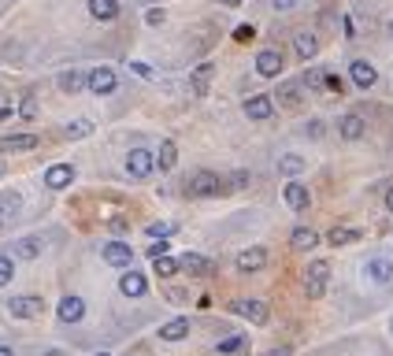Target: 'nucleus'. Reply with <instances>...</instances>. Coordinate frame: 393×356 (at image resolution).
Returning a JSON list of instances; mask_svg holds the SVG:
<instances>
[{
    "label": "nucleus",
    "mask_w": 393,
    "mask_h": 356,
    "mask_svg": "<svg viewBox=\"0 0 393 356\" xmlns=\"http://www.w3.org/2000/svg\"><path fill=\"white\" fill-rule=\"evenodd\" d=\"M326 279H331V267H326L323 260H316L312 267H308V274H304V294L308 297H323L326 294Z\"/></svg>",
    "instance_id": "obj_1"
},
{
    "label": "nucleus",
    "mask_w": 393,
    "mask_h": 356,
    "mask_svg": "<svg viewBox=\"0 0 393 356\" xmlns=\"http://www.w3.org/2000/svg\"><path fill=\"white\" fill-rule=\"evenodd\" d=\"M8 312H11L15 319H38V316L45 312V301H41V297H11V301H8Z\"/></svg>",
    "instance_id": "obj_2"
},
{
    "label": "nucleus",
    "mask_w": 393,
    "mask_h": 356,
    "mask_svg": "<svg viewBox=\"0 0 393 356\" xmlns=\"http://www.w3.org/2000/svg\"><path fill=\"white\" fill-rule=\"evenodd\" d=\"M153 152L149 149H130V156H126V171L134 174V178H149L153 174Z\"/></svg>",
    "instance_id": "obj_3"
},
{
    "label": "nucleus",
    "mask_w": 393,
    "mask_h": 356,
    "mask_svg": "<svg viewBox=\"0 0 393 356\" xmlns=\"http://www.w3.org/2000/svg\"><path fill=\"white\" fill-rule=\"evenodd\" d=\"M189 193H193V197H216V193H219V174L196 171V174L189 178Z\"/></svg>",
    "instance_id": "obj_4"
},
{
    "label": "nucleus",
    "mask_w": 393,
    "mask_h": 356,
    "mask_svg": "<svg viewBox=\"0 0 393 356\" xmlns=\"http://www.w3.org/2000/svg\"><path fill=\"white\" fill-rule=\"evenodd\" d=\"M231 312L245 316V319H253V323H267V304L264 301H253V297H241L231 304Z\"/></svg>",
    "instance_id": "obj_5"
},
{
    "label": "nucleus",
    "mask_w": 393,
    "mask_h": 356,
    "mask_svg": "<svg viewBox=\"0 0 393 356\" xmlns=\"http://www.w3.org/2000/svg\"><path fill=\"white\" fill-rule=\"evenodd\" d=\"M104 260L111 267H130V264H134V249H130L126 241H108V245H104Z\"/></svg>",
    "instance_id": "obj_6"
},
{
    "label": "nucleus",
    "mask_w": 393,
    "mask_h": 356,
    "mask_svg": "<svg viewBox=\"0 0 393 356\" xmlns=\"http://www.w3.org/2000/svg\"><path fill=\"white\" fill-rule=\"evenodd\" d=\"M349 74H353V82H356L360 89H371L375 82H379V71H375L367 60H353V63H349Z\"/></svg>",
    "instance_id": "obj_7"
},
{
    "label": "nucleus",
    "mask_w": 393,
    "mask_h": 356,
    "mask_svg": "<svg viewBox=\"0 0 393 356\" xmlns=\"http://www.w3.org/2000/svg\"><path fill=\"white\" fill-rule=\"evenodd\" d=\"M74 182V167L71 164H52L45 171V186L48 189H63V186H71Z\"/></svg>",
    "instance_id": "obj_8"
},
{
    "label": "nucleus",
    "mask_w": 393,
    "mask_h": 356,
    "mask_svg": "<svg viewBox=\"0 0 393 356\" xmlns=\"http://www.w3.org/2000/svg\"><path fill=\"white\" fill-rule=\"evenodd\" d=\"M256 71L264 78H275L278 71H282V52H278V48H264V52L256 56Z\"/></svg>",
    "instance_id": "obj_9"
},
{
    "label": "nucleus",
    "mask_w": 393,
    "mask_h": 356,
    "mask_svg": "<svg viewBox=\"0 0 393 356\" xmlns=\"http://www.w3.org/2000/svg\"><path fill=\"white\" fill-rule=\"evenodd\" d=\"M119 289H123V297H145L149 282H145V274H141V271H126L123 279H119Z\"/></svg>",
    "instance_id": "obj_10"
},
{
    "label": "nucleus",
    "mask_w": 393,
    "mask_h": 356,
    "mask_svg": "<svg viewBox=\"0 0 393 356\" xmlns=\"http://www.w3.org/2000/svg\"><path fill=\"white\" fill-rule=\"evenodd\" d=\"M271 96L267 93H256V96H249V101H245V116L249 119H271Z\"/></svg>",
    "instance_id": "obj_11"
},
{
    "label": "nucleus",
    "mask_w": 393,
    "mask_h": 356,
    "mask_svg": "<svg viewBox=\"0 0 393 356\" xmlns=\"http://www.w3.org/2000/svg\"><path fill=\"white\" fill-rule=\"evenodd\" d=\"M111 89H116V71L111 67L89 71V93H111Z\"/></svg>",
    "instance_id": "obj_12"
},
{
    "label": "nucleus",
    "mask_w": 393,
    "mask_h": 356,
    "mask_svg": "<svg viewBox=\"0 0 393 356\" xmlns=\"http://www.w3.org/2000/svg\"><path fill=\"white\" fill-rule=\"evenodd\" d=\"M26 149H38V134H11V138H0V152H26Z\"/></svg>",
    "instance_id": "obj_13"
},
{
    "label": "nucleus",
    "mask_w": 393,
    "mask_h": 356,
    "mask_svg": "<svg viewBox=\"0 0 393 356\" xmlns=\"http://www.w3.org/2000/svg\"><path fill=\"white\" fill-rule=\"evenodd\" d=\"M56 312H60L63 323H78L82 316H86V301H82V297H63Z\"/></svg>",
    "instance_id": "obj_14"
},
{
    "label": "nucleus",
    "mask_w": 393,
    "mask_h": 356,
    "mask_svg": "<svg viewBox=\"0 0 393 356\" xmlns=\"http://www.w3.org/2000/svg\"><path fill=\"white\" fill-rule=\"evenodd\" d=\"M267 264V249H245L241 256H238V271H260V267H264Z\"/></svg>",
    "instance_id": "obj_15"
},
{
    "label": "nucleus",
    "mask_w": 393,
    "mask_h": 356,
    "mask_svg": "<svg viewBox=\"0 0 393 356\" xmlns=\"http://www.w3.org/2000/svg\"><path fill=\"white\" fill-rule=\"evenodd\" d=\"M367 279H375V282H393V260H386V256H375V260H367Z\"/></svg>",
    "instance_id": "obj_16"
},
{
    "label": "nucleus",
    "mask_w": 393,
    "mask_h": 356,
    "mask_svg": "<svg viewBox=\"0 0 393 356\" xmlns=\"http://www.w3.org/2000/svg\"><path fill=\"white\" fill-rule=\"evenodd\" d=\"M89 15L101 23H111L119 15V0H89Z\"/></svg>",
    "instance_id": "obj_17"
},
{
    "label": "nucleus",
    "mask_w": 393,
    "mask_h": 356,
    "mask_svg": "<svg viewBox=\"0 0 393 356\" xmlns=\"http://www.w3.org/2000/svg\"><path fill=\"white\" fill-rule=\"evenodd\" d=\"M178 267H182V271H189V274H211L208 256H201V252H186L182 260H178Z\"/></svg>",
    "instance_id": "obj_18"
},
{
    "label": "nucleus",
    "mask_w": 393,
    "mask_h": 356,
    "mask_svg": "<svg viewBox=\"0 0 393 356\" xmlns=\"http://www.w3.org/2000/svg\"><path fill=\"white\" fill-rule=\"evenodd\" d=\"M186 334H189V319H171V323H163V327H160L163 342H182Z\"/></svg>",
    "instance_id": "obj_19"
},
{
    "label": "nucleus",
    "mask_w": 393,
    "mask_h": 356,
    "mask_svg": "<svg viewBox=\"0 0 393 356\" xmlns=\"http://www.w3.org/2000/svg\"><path fill=\"white\" fill-rule=\"evenodd\" d=\"M211 74H216V67H211V63H201V67L193 71L189 86H193V93H196V96H204V93H208V82H211Z\"/></svg>",
    "instance_id": "obj_20"
},
{
    "label": "nucleus",
    "mask_w": 393,
    "mask_h": 356,
    "mask_svg": "<svg viewBox=\"0 0 393 356\" xmlns=\"http://www.w3.org/2000/svg\"><path fill=\"white\" fill-rule=\"evenodd\" d=\"M308 201H312V197H308V189H304L301 182H289V186H286V204H289V208H297V212H304V208H308Z\"/></svg>",
    "instance_id": "obj_21"
},
{
    "label": "nucleus",
    "mask_w": 393,
    "mask_h": 356,
    "mask_svg": "<svg viewBox=\"0 0 393 356\" xmlns=\"http://www.w3.org/2000/svg\"><path fill=\"white\" fill-rule=\"evenodd\" d=\"M82 86H89V74H82V71H63L60 74V89L63 93H78Z\"/></svg>",
    "instance_id": "obj_22"
},
{
    "label": "nucleus",
    "mask_w": 393,
    "mask_h": 356,
    "mask_svg": "<svg viewBox=\"0 0 393 356\" xmlns=\"http://www.w3.org/2000/svg\"><path fill=\"white\" fill-rule=\"evenodd\" d=\"M326 241L338 249V245H353V241H360V230H353V226H334L331 234H326Z\"/></svg>",
    "instance_id": "obj_23"
},
{
    "label": "nucleus",
    "mask_w": 393,
    "mask_h": 356,
    "mask_svg": "<svg viewBox=\"0 0 393 356\" xmlns=\"http://www.w3.org/2000/svg\"><path fill=\"white\" fill-rule=\"evenodd\" d=\"M19 260H34V256H41V241L38 238H23V241H15V249H11Z\"/></svg>",
    "instance_id": "obj_24"
},
{
    "label": "nucleus",
    "mask_w": 393,
    "mask_h": 356,
    "mask_svg": "<svg viewBox=\"0 0 393 356\" xmlns=\"http://www.w3.org/2000/svg\"><path fill=\"white\" fill-rule=\"evenodd\" d=\"M341 138H345V141H360V138H364V119H360V116H345V119H341Z\"/></svg>",
    "instance_id": "obj_25"
},
{
    "label": "nucleus",
    "mask_w": 393,
    "mask_h": 356,
    "mask_svg": "<svg viewBox=\"0 0 393 356\" xmlns=\"http://www.w3.org/2000/svg\"><path fill=\"white\" fill-rule=\"evenodd\" d=\"M289 241H293V249H312L316 241H319V234H316V230H308V226H297Z\"/></svg>",
    "instance_id": "obj_26"
},
{
    "label": "nucleus",
    "mask_w": 393,
    "mask_h": 356,
    "mask_svg": "<svg viewBox=\"0 0 393 356\" xmlns=\"http://www.w3.org/2000/svg\"><path fill=\"white\" fill-rule=\"evenodd\" d=\"M156 160H160V171H171V167L178 164V149H175V141H163Z\"/></svg>",
    "instance_id": "obj_27"
},
{
    "label": "nucleus",
    "mask_w": 393,
    "mask_h": 356,
    "mask_svg": "<svg viewBox=\"0 0 393 356\" xmlns=\"http://www.w3.org/2000/svg\"><path fill=\"white\" fill-rule=\"evenodd\" d=\"M316 48H319V41H316L312 34H297V56H301V60H312Z\"/></svg>",
    "instance_id": "obj_28"
},
{
    "label": "nucleus",
    "mask_w": 393,
    "mask_h": 356,
    "mask_svg": "<svg viewBox=\"0 0 393 356\" xmlns=\"http://www.w3.org/2000/svg\"><path fill=\"white\" fill-rule=\"evenodd\" d=\"M153 271L160 274V279H171V274L178 271V260H171V256H160V260H153Z\"/></svg>",
    "instance_id": "obj_29"
},
{
    "label": "nucleus",
    "mask_w": 393,
    "mask_h": 356,
    "mask_svg": "<svg viewBox=\"0 0 393 356\" xmlns=\"http://www.w3.org/2000/svg\"><path fill=\"white\" fill-rule=\"evenodd\" d=\"M301 167H304V156H297V152H289V156L278 160V171H286V174H297Z\"/></svg>",
    "instance_id": "obj_30"
},
{
    "label": "nucleus",
    "mask_w": 393,
    "mask_h": 356,
    "mask_svg": "<svg viewBox=\"0 0 393 356\" xmlns=\"http://www.w3.org/2000/svg\"><path fill=\"white\" fill-rule=\"evenodd\" d=\"M19 116H23V119H34V116H38V96H34V93H26V96H23Z\"/></svg>",
    "instance_id": "obj_31"
},
{
    "label": "nucleus",
    "mask_w": 393,
    "mask_h": 356,
    "mask_svg": "<svg viewBox=\"0 0 393 356\" xmlns=\"http://www.w3.org/2000/svg\"><path fill=\"white\" fill-rule=\"evenodd\" d=\"M145 234H149V238H160V241H163V238H171V234H175V223H153Z\"/></svg>",
    "instance_id": "obj_32"
},
{
    "label": "nucleus",
    "mask_w": 393,
    "mask_h": 356,
    "mask_svg": "<svg viewBox=\"0 0 393 356\" xmlns=\"http://www.w3.org/2000/svg\"><path fill=\"white\" fill-rule=\"evenodd\" d=\"M241 345H245V338H241V334H234V338H223V342H219V352H223V356H231V352H238Z\"/></svg>",
    "instance_id": "obj_33"
},
{
    "label": "nucleus",
    "mask_w": 393,
    "mask_h": 356,
    "mask_svg": "<svg viewBox=\"0 0 393 356\" xmlns=\"http://www.w3.org/2000/svg\"><path fill=\"white\" fill-rule=\"evenodd\" d=\"M15 279V264H11V256H0V286H8Z\"/></svg>",
    "instance_id": "obj_34"
},
{
    "label": "nucleus",
    "mask_w": 393,
    "mask_h": 356,
    "mask_svg": "<svg viewBox=\"0 0 393 356\" xmlns=\"http://www.w3.org/2000/svg\"><path fill=\"white\" fill-rule=\"evenodd\" d=\"M89 130H93V126H89L86 119H78L74 126H67V130H63V138H71V141H74V138H86Z\"/></svg>",
    "instance_id": "obj_35"
},
{
    "label": "nucleus",
    "mask_w": 393,
    "mask_h": 356,
    "mask_svg": "<svg viewBox=\"0 0 393 356\" xmlns=\"http://www.w3.org/2000/svg\"><path fill=\"white\" fill-rule=\"evenodd\" d=\"M253 38H256V30H253L249 23H241V26L234 30V41H241V45H245V41H253Z\"/></svg>",
    "instance_id": "obj_36"
},
{
    "label": "nucleus",
    "mask_w": 393,
    "mask_h": 356,
    "mask_svg": "<svg viewBox=\"0 0 393 356\" xmlns=\"http://www.w3.org/2000/svg\"><path fill=\"white\" fill-rule=\"evenodd\" d=\"M323 86H326V89H331V93H338V96H341V93H345V82H341V78H338V74H326V82H323Z\"/></svg>",
    "instance_id": "obj_37"
},
{
    "label": "nucleus",
    "mask_w": 393,
    "mask_h": 356,
    "mask_svg": "<svg viewBox=\"0 0 393 356\" xmlns=\"http://www.w3.org/2000/svg\"><path fill=\"white\" fill-rule=\"evenodd\" d=\"M149 256H153V260H160V256H167V241H153V245H149Z\"/></svg>",
    "instance_id": "obj_38"
},
{
    "label": "nucleus",
    "mask_w": 393,
    "mask_h": 356,
    "mask_svg": "<svg viewBox=\"0 0 393 356\" xmlns=\"http://www.w3.org/2000/svg\"><path fill=\"white\" fill-rule=\"evenodd\" d=\"M145 19H149V23H153V26H160V23H163V11H160V8H153V11H149V15H145Z\"/></svg>",
    "instance_id": "obj_39"
},
{
    "label": "nucleus",
    "mask_w": 393,
    "mask_h": 356,
    "mask_svg": "<svg viewBox=\"0 0 393 356\" xmlns=\"http://www.w3.org/2000/svg\"><path fill=\"white\" fill-rule=\"evenodd\" d=\"M308 134H312V138H319V134H323V123H319V119H312V126H308Z\"/></svg>",
    "instance_id": "obj_40"
},
{
    "label": "nucleus",
    "mask_w": 393,
    "mask_h": 356,
    "mask_svg": "<svg viewBox=\"0 0 393 356\" xmlns=\"http://www.w3.org/2000/svg\"><path fill=\"white\" fill-rule=\"evenodd\" d=\"M4 208H19V197H15V193H4Z\"/></svg>",
    "instance_id": "obj_41"
},
{
    "label": "nucleus",
    "mask_w": 393,
    "mask_h": 356,
    "mask_svg": "<svg viewBox=\"0 0 393 356\" xmlns=\"http://www.w3.org/2000/svg\"><path fill=\"white\" fill-rule=\"evenodd\" d=\"M293 4H297V0H275V8H278V11H289Z\"/></svg>",
    "instance_id": "obj_42"
},
{
    "label": "nucleus",
    "mask_w": 393,
    "mask_h": 356,
    "mask_svg": "<svg viewBox=\"0 0 393 356\" xmlns=\"http://www.w3.org/2000/svg\"><path fill=\"white\" fill-rule=\"evenodd\" d=\"M386 208H389V212H393V186L386 189Z\"/></svg>",
    "instance_id": "obj_43"
},
{
    "label": "nucleus",
    "mask_w": 393,
    "mask_h": 356,
    "mask_svg": "<svg viewBox=\"0 0 393 356\" xmlns=\"http://www.w3.org/2000/svg\"><path fill=\"white\" fill-rule=\"evenodd\" d=\"M45 356H67V352H63V349H48Z\"/></svg>",
    "instance_id": "obj_44"
},
{
    "label": "nucleus",
    "mask_w": 393,
    "mask_h": 356,
    "mask_svg": "<svg viewBox=\"0 0 393 356\" xmlns=\"http://www.w3.org/2000/svg\"><path fill=\"white\" fill-rule=\"evenodd\" d=\"M0 356H15V352H11L8 345H0Z\"/></svg>",
    "instance_id": "obj_45"
},
{
    "label": "nucleus",
    "mask_w": 393,
    "mask_h": 356,
    "mask_svg": "<svg viewBox=\"0 0 393 356\" xmlns=\"http://www.w3.org/2000/svg\"><path fill=\"white\" fill-rule=\"evenodd\" d=\"M389 38H393V23H389Z\"/></svg>",
    "instance_id": "obj_46"
},
{
    "label": "nucleus",
    "mask_w": 393,
    "mask_h": 356,
    "mask_svg": "<svg viewBox=\"0 0 393 356\" xmlns=\"http://www.w3.org/2000/svg\"><path fill=\"white\" fill-rule=\"evenodd\" d=\"M271 356H286V352H271Z\"/></svg>",
    "instance_id": "obj_47"
},
{
    "label": "nucleus",
    "mask_w": 393,
    "mask_h": 356,
    "mask_svg": "<svg viewBox=\"0 0 393 356\" xmlns=\"http://www.w3.org/2000/svg\"><path fill=\"white\" fill-rule=\"evenodd\" d=\"M96 356H108V352H96Z\"/></svg>",
    "instance_id": "obj_48"
}]
</instances>
